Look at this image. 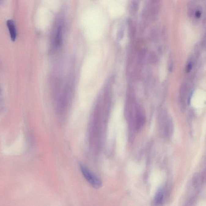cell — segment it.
Returning a JSON list of instances; mask_svg holds the SVG:
<instances>
[{
	"label": "cell",
	"instance_id": "1",
	"mask_svg": "<svg viewBox=\"0 0 206 206\" xmlns=\"http://www.w3.org/2000/svg\"><path fill=\"white\" fill-rule=\"evenodd\" d=\"M161 0H149L142 12V18L145 21H154L160 13Z\"/></svg>",
	"mask_w": 206,
	"mask_h": 206
},
{
	"label": "cell",
	"instance_id": "2",
	"mask_svg": "<svg viewBox=\"0 0 206 206\" xmlns=\"http://www.w3.org/2000/svg\"><path fill=\"white\" fill-rule=\"evenodd\" d=\"M80 168L83 175L93 187L98 189L102 186V182L101 180L96 175H94L86 167L81 165Z\"/></svg>",
	"mask_w": 206,
	"mask_h": 206
},
{
	"label": "cell",
	"instance_id": "3",
	"mask_svg": "<svg viewBox=\"0 0 206 206\" xmlns=\"http://www.w3.org/2000/svg\"><path fill=\"white\" fill-rule=\"evenodd\" d=\"M145 116L140 107H137L136 112L135 125L137 131H139L144 125Z\"/></svg>",
	"mask_w": 206,
	"mask_h": 206
},
{
	"label": "cell",
	"instance_id": "4",
	"mask_svg": "<svg viewBox=\"0 0 206 206\" xmlns=\"http://www.w3.org/2000/svg\"><path fill=\"white\" fill-rule=\"evenodd\" d=\"M7 25L11 40L13 41H15L17 38V35L16 28L15 23L13 20H7Z\"/></svg>",
	"mask_w": 206,
	"mask_h": 206
},
{
	"label": "cell",
	"instance_id": "5",
	"mask_svg": "<svg viewBox=\"0 0 206 206\" xmlns=\"http://www.w3.org/2000/svg\"><path fill=\"white\" fill-rule=\"evenodd\" d=\"M127 24H128V30H129V33L130 36L131 38L133 39L134 37L136 35V26L135 25L134 22L131 19H128L127 21Z\"/></svg>",
	"mask_w": 206,
	"mask_h": 206
},
{
	"label": "cell",
	"instance_id": "6",
	"mask_svg": "<svg viewBox=\"0 0 206 206\" xmlns=\"http://www.w3.org/2000/svg\"><path fill=\"white\" fill-rule=\"evenodd\" d=\"M164 196V190L160 188L157 190L155 198V203L156 205H159L162 203Z\"/></svg>",
	"mask_w": 206,
	"mask_h": 206
},
{
	"label": "cell",
	"instance_id": "7",
	"mask_svg": "<svg viewBox=\"0 0 206 206\" xmlns=\"http://www.w3.org/2000/svg\"><path fill=\"white\" fill-rule=\"evenodd\" d=\"M139 6L138 2L136 0L132 1L130 7V13L132 16H134L138 12Z\"/></svg>",
	"mask_w": 206,
	"mask_h": 206
},
{
	"label": "cell",
	"instance_id": "8",
	"mask_svg": "<svg viewBox=\"0 0 206 206\" xmlns=\"http://www.w3.org/2000/svg\"><path fill=\"white\" fill-rule=\"evenodd\" d=\"M188 14L189 17H190L194 16L197 7H196L195 4L193 2H190L188 5Z\"/></svg>",
	"mask_w": 206,
	"mask_h": 206
},
{
	"label": "cell",
	"instance_id": "9",
	"mask_svg": "<svg viewBox=\"0 0 206 206\" xmlns=\"http://www.w3.org/2000/svg\"><path fill=\"white\" fill-rule=\"evenodd\" d=\"M199 177V175H197L194 177V179H193V184H194V186L196 188L198 187L200 184L201 181V180L203 181V180H201Z\"/></svg>",
	"mask_w": 206,
	"mask_h": 206
},
{
	"label": "cell",
	"instance_id": "10",
	"mask_svg": "<svg viewBox=\"0 0 206 206\" xmlns=\"http://www.w3.org/2000/svg\"><path fill=\"white\" fill-rule=\"evenodd\" d=\"M158 31L157 30H153L152 32L151 33V36H152L153 39H157L158 36Z\"/></svg>",
	"mask_w": 206,
	"mask_h": 206
},
{
	"label": "cell",
	"instance_id": "11",
	"mask_svg": "<svg viewBox=\"0 0 206 206\" xmlns=\"http://www.w3.org/2000/svg\"><path fill=\"white\" fill-rule=\"evenodd\" d=\"M202 11L200 9H197L196 10L195 13H194V16L197 18H199L201 16Z\"/></svg>",
	"mask_w": 206,
	"mask_h": 206
},
{
	"label": "cell",
	"instance_id": "12",
	"mask_svg": "<svg viewBox=\"0 0 206 206\" xmlns=\"http://www.w3.org/2000/svg\"><path fill=\"white\" fill-rule=\"evenodd\" d=\"M124 26H122V27H121L120 30L119 32V34H118V36H119V39H122L124 35Z\"/></svg>",
	"mask_w": 206,
	"mask_h": 206
},
{
	"label": "cell",
	"instance_id": "13",
	"mask_svg": "<svg viewBox=\"0 0 206 206\" xmlns=\"http://www.w3.org/2000/svg\"><path fill=\"white\" fill-rule=\"evenodd\" d=\"M193 68V63L191 62H190L188 64L187 66H186V72H189Z\"/></svg>",
	"mask_w": 206,
	"mask_h": 206
},
{
	"label": "cell",
	"instance_id": "14",
	"mask_svg": "<svg viewBox=\"0 0 206 206\" xmlns=\"http://www.w3.org/2000/svg\"><path fill=\"white\" fill-rule=\"evenodd\" d=\"M150 58L151 62L153 63H156V61L157 60V58H156V56L155 55V54H151L150 56Z\"/></svg>",
	"mask_w": 206,
	"mask_h": 206
},
{
	"label": "cell",
	"instance_id": "15",
	"mask_svg": "<svg viewBox=\"0 0 206 206\" xmlns=\"http://www.w3.org/2000/svg\"><path fill=\"white\" fill-rule=\"evenodd\" d=\"M173 70V63L171 61L170 62V65H169V70L170 72H171Z\"/></svg>",
	"mask_w": 206,
	"mask_h": 206
}]
</instances>
